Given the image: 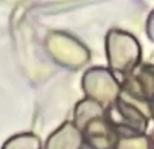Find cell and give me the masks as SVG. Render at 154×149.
<instances>
[{"label":"cell","instance_id":"cell-6","mask_svg":"<svg viewBox=\"0 0 154 149\" xmlns=\"http://www.w3.org/2000/svg\"><path fill=\"white\" fill-rule=\"evenodd\" d=\"M116 149H152L153 138L146 133L118 130Z\"/></svg>","mask_w":154,"mask_h":149},{"label":"cell","instance_id":"cell-1","mask_svg":"<svg viewBox=\"0 0 154 149\" xmlns=\"http://www.w3.org/2000/svg\"><path fill=\"white\" fill-rule=\"evenodd\" d=\"M108 68L115 74L128 76L141 62V46L131 34L122 30H109L106 37Z\"/></svg>","mask_w":154,"mask_h":149},{"label":"cell","instance_id":"cell-7","mask_svg":"<svg viewBox=\"0 0 154 149\" xmlns=\"http://www.w3.org/2000/svg\"><path fill=\"white\" fill-rule=\"evenodd\" d=\"M0 149H43V142L35 133L23 132L7 138Z\"/></svg>","mask_w":154,"mask_h":149},{"label":"cell","instance_id":"cell-2","mask_svg":"<svg viewBox=\"0 0 154 149\" xmlns=\"http://www.w3.org/2000/svg\"><path fill=\"white\" fill-rule=\"evenodd\" d=\"M81 88L87 98L101 103L104 107H112L122 94V84L109 68L92 67L81 77Z\"/></svg>","mask_w":154,"mask_h":149},{"label":"cell","instance_id":"cell-3","mask_svg":"<svg viewBox=\"0 0 154 149\" xmlns=\"http://www.w3.org/2000/svg\"><path fill=\"white\" fill-rule=\"evenodd\" d=\"M48 52L58 65L68 69H80L91 59V53L84 43L65 33H53L49 35Z\"/></svg>","mask_w":154,"mask_h":149},{"label":"cell","instance_id":"cell-9","mask_svg":"<svg viewBox=\"0 0 154 149\" xmlns=\"http://www.w3.org/2000/svg\"><path fill=\"white\" fill-rule=\"evenodd\" d=\"M82 149H108V148H101V147H96V145H92V144H88V142H85Z\"/></svg>","mask_w":154,"mask_h":149},{"label":"cell","instance_id":"cell-5","mask_svg":"<svg viewBox=\"0 0 154 149\" xmlns=\"http://www.w3.org/2000/svg\"><path fill=\"white\" fill-rule=\"evenodd\" d=\"M109 115V109L104 107L101 103L85 96L84 99L79 100L73 110V122L84 132L89 125L103 119Z\"/></svg>","mask_w":154,"mask_h":149},{"label":"cell","instance_id":"cell-10","mask_svg":"<svg viewBox=\"0 0 154 149\" xmlns=\"http://www.w3.org/2000/svg\"><path fill=\"white\" fill-rule=\"evenodd\" d=\"M152 118L154 119V100L152 102Z\"/></svg>","mask_w":154,"mask_h":149},{"label":"cell","instance_id":"cell-8","mask_svg":"<svg viewBox=\"0 0 154 149\" xmlns=\"http://www.w3.org/2000/svg\"><path fill=\"white\" fill-rule=\"evenodd\" d=\"M147 35L150 37V40L154 41V12L150 15L149 21H147Z\"/></svg>","mask_w":154,"mask_h":149},{"label":"cell","instance_id":"cell-11","mask_svg":"<svg viewBox=\"0 0 154 149\" xmlns=\"http://www.w3.org/2000/svg\"><path fill=\"white\" fill-rule=\"evenodd\" d=\"M152 149H154V140H153V147H152Z\"/></svg>","mask_w":154,"mask_h":149},{"label":"cell","instance_id":"cell-4","mask_svg":"<svg viewBox=\"0 0 154 149\" xmlns=\"http://www.w3.org/2000/svg\"><path fill=\"white\" fill-rule=\"evenodd\" d=\"M85 136L73 121L62 122L43 142V149H82Z\"/></svg>","mask_w":154,"mask_h":149}]
</instances>
